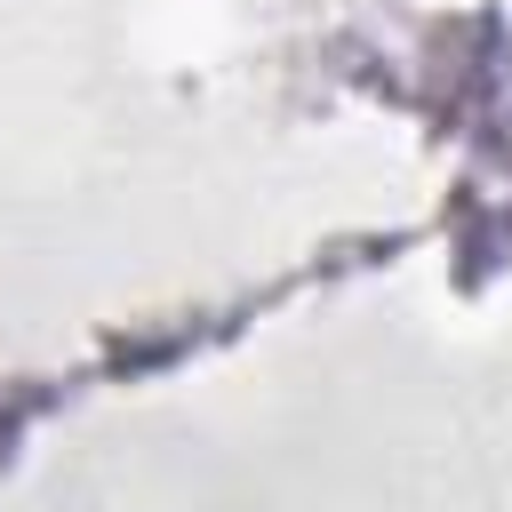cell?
I'll list each match as a JSON object with an SVG mask.
<instances>
[{"label": "cell", "mask_w": 512, "mask_h": 512, "mask_svg": "<svg viewBox=\"0 0 512 512\" xmlns=\"http://www.w3.org/2000/svg\"><path fill=\"white\" fill-rule=\"evenodd\" d=\"M472 168H488L496 184H512V120H496L472 144ZM456 232H464L472 272L480 264H512V200L504 192H456Z\"/></svg>", "instance_id": "6da1fadb"}]
</instances>
